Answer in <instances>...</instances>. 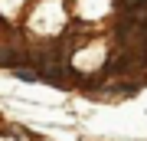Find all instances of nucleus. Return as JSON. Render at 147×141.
<instances>
[{
  "label": "nucleus",
  "instance_id": "1",
  "mask_svg": "<svg viewBox=\"0 0 147 141\" xmlns=\"http://www.w3.org/2000/svg\"><path fill=\"white\" fill-rule=\"evenodd\" d=\"M118 36H121V49L134 52L147 63V23H134V20H121L118 23Z\"/></svg>",
  "mask_w": 147,
  "mask_h": 141
},
{
  "label": "nucleus",
  "instance_id": "2",
  "mask_svg": "<svg viewBox=\"0 0 147 141\" xmlns=\"http://www.w3.org/2000/svg\"><path fill=\"white\" fill-rule=\"evenodd\" d=\"M127 13H137V10H147V0H118Z\"/></svg>",
  "mask_w": 147,
  "mask_h": 141
}]
</instances>
